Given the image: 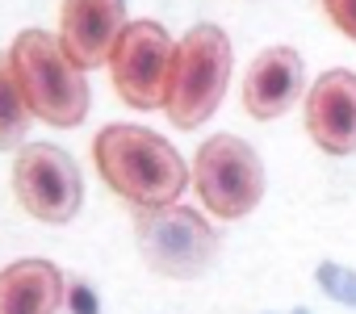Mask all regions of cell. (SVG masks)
I'll return each mask as SVG.
<instances>
[{"instance_id": "1", "label": "cell", "mask_w": 356, "mask_h": 314, "mask_svg": "<svg viewBox=\"0 0 356 314\" xmlns=\"http://www.w3.org/2000/svg\"><path fill=\"white\" fill-rule=\"evenodd\" d=\"M92 160H97L101 181L118 197H126L134 210L176 206L185 193V181H193L181 151L168 138H159L143 126H130V122H113V126L97 130Z\"/></svg>"}, {"instance_id": "2", "label": "cell", "mask_w": 356, "mask_h": 314, "mask_svg": "<svg viewBox=\"0 0 356 314\" xmlns=\"http://www.w3.org/2000/svg\"><path fill=\"white\" fill-rule=\"evenodd\" d=\"M9 63H13L17 88L38 122L59 126V130H72L84 122L88 105H92V97H88L92 88H88L84 72L59 47V34L22 30L9 47Z\"/></svg>"}, {"instance_id": "3", "label": "cell", "mask_w": 356, "mask_h": 314, "mask_svg": "<svg viewBox=\"0 0 356 314\" xmlns=\"http://www.w3.org/2000/svg\"><path fill=\"white\" fill-rule=\"evenodd\" d=\"M231 84V38L222 26H193L172 55V76H168V101L163 113L172 126L197 130L214 117L222 105V92Z\"/></svg>"}, {"instance_id": "4", "label": "cell", "mask_w": 356, "mask_h": 314, "mask_svg": "<svg viewBox=\"0 0 356 314\" xmlns=\"http://www.w3.org/2000/svg\"><path fill=\"white\" fill-rule=\"evenodd\" d=\"M134 239L143 264L168 281H197L218 260V231L189 206L134 210Z\"/></svg>"}, {"instance_id": "5", "label": "cell", "mask_w": 356, "mask_h": 314, "mask_svg": "<svg viewBox=\"0 0 356 314\" xmlns=\"http://www.w3.org/2000/svg\"><path fill=\"white\" fill-rule=\"evenodd\" d=\"M193 189L218 222L248 218L264 197V164L239 134H214L193 155Z\"/></svg>"}, {"instance_id": "6", "label": "cell", "mask_w": 356, "mask_h": 314, "mask_svg": "<svg viewBox=\"0 0 356 314\" xmlns=\"http://www.w3.org/2000/svg\"><path fill=\"white\" fill-rule=\"evenodd\" d=\"M13 197L38 222H51V226L72 222L84 201V181L76 160L63 147L26 142L13 160Z\"/></svg>"}, {"instance_id": "7", "label": "cell", "mask_w": 356, "mask_h": 314, "mask_svg": "<svg viewBox=\"0 0 356 314\" xmlns=\"http://www.w3.org/2000/svg\"><path fill=\"white\" fill-rule=\"evenodd\" d=\"M176 42L159 22H126L109 51V80L113 92L130 109H163L168 101V76H172Z\"/></svg>"}, {"instance_id": "8", "label": "cell", "mask_w": 356, "mask_h": 314, "mask_svg": "<svg viewBox=\"0 0 356 314\" xmlns=\"http://www.w3.org/2000/svg\"><path fill=\"white\" fill-rule=\"evenodd\" d=\"M122 30H126V0H63L59 9V47L80 72L109 63V51Z\"/></svg>"}, {"instance_id": "9", "label": "cell", "mask_w": 356, "mask_h": 314, "mask_svg": "<svg viewBox=\"0 0 356 314\" xmlns=\"http://www.w3.org/2000/svg\"><path fill=\"white\" fill-rule=\"evenodd\" d=\"M306 134L327 155L356 151V76L335 67L323 72L306 92Z\"/></svg>"}, {"instance_id": "10", "label": "cell", "mask_w": 356, "mask_h": 314, "mask_svg": "<svg viewBox=\"0 0 356 314\" xmlns=\"http://www.w3.org/2000/svg\"><path fill=\"white\" fill-rule=\"evenodd\" d=\"M306 92V67L293 47H264L243 76V109L256 122H277Z\"/></svg>"}, {"instance_id": "11", "label": "cell", "mask_w": 356, "mask_h": 314, "mask_svg": "<svg viewBox=\"0 0 356 314\" xmlns=\"http://www.w3.org/2000/svg\"><path fill=\"white\" fill-rule=\"evenodd\" d=\"M63 297L67 281L42 256H26L0 268V314H59Z\"/></svg>"}, {"instance_id": "12", "label": "cell", "mask_w": 356, "mask_h": 314, "mask_svg": "<svg viewBox=\"0 0 356 314\" xmlns=\"http://www.w3.org/2000/svg\"><path fill=\"white\" fill-rule=\"evenodd\" d=\"M30 105L17 88V76H13V63H9V51L0 55V151H17L26 130H30Z\"/></svg>"}, {"instance_id": "13", "label": "cell", "mask_w": 356, "mask_h": 314, "mask_svg": "<svg viewBox=\"0 0 356 314\" xmlns=\"http://www.w3.org/2000/svg\"><path fill=\"white\" fill-rule=\"evenodd\" d=\"M318 285L335 297V301H343V306H356V272L352 268H343V264H318Z\"/></svg>"}, {"instance_id": "14", "label": "cell", "mask_w": 356, "mask_h": 314, "mask_svg": "<svg viewBox=\"0 0 356 314\" xmlns=\"http://www.w3.org/2000/svg\"><path fill=\"white\" fill-rule=\"evenodd\" d=\"M323 13L331 17V26L356 42V0H323Z\"/></svg>"}, {"instance_id": "15", "label": "cell", "mask_w": 356, "mask_h": 314, "mask_svg": "<svg viewBox=\"0 0 356 314\" xmlns=\"http://www.w3.org/2000/svg\"><path fill=\"white\" fill-rule=\"evenodd\" d=\"M63 301L72 306V314H101L97 289H92L88 281H67V297H63Z\"/></svg>"}]
</instances>
